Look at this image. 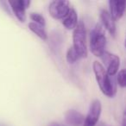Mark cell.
<instances>
[{
    "instance_id": "5b68a950",
    "label": "cell",
    "mask_w": 126,
    "mask_h": 126,
    "mask_svg": "<svg viewBox=\"0 0 126 126\" xmlns=\"http://www.w3.org/2000/svg\"><path fill=\"white\" fill-rule=\"evenodd\" d=\"M102 61L104 63V68L106 71L109 76H113L117 73L120 66V59L117 55L110 52L105 51L101 56Z\"/></svg>"
},
{
    "instance_id": "8fae6325",
    "label": "cell",
    "mask_w": 126,
    "mask_h": 126,
    "mask_svg": "<svg viewBox=\"0 0 126 126\" xmlns=\"http://www.w3.org/2000/svg\"><path fill=\"white\" fill-rule=\"evenodd\" d=\"M61 23H62L63 26L68 30L75 29V27L78 24V16L74 8H71L67 16L62 19Z\"/></svg>"
},
{
    "instance_id": "9c48e42d",
    "label": "cell",
    "mask_w": 126,
    "mask_h": 126,
    "mask_svg": "<svg viewBox=\"0 0 126 126\" xmlns=\"http://www.w3.org/2000/svg\"><path fill=\"white\" fill-rule=\"evenodd\" d=\"M100 18H101L102 23H103V27H105L109 33L111 35L115 36L116 35V23L113 18L110 15L108 11L106 10H102L100 12Z\"/></svg>"
},
{
    "instance_id": "3957f363",
    "label": "cell",
    "mask_w": 126,
    "mask_h": 126,
    "mask_svg": "<svg viewBox=\"0 0 126 126\" xmlns=\"http://www.w3.org/2000/svg\"><path fill=\"white\" fill-rule=\"evenodd\" d=\"M73 47L78 53L79 58H86L88 54L86 45V32L82 21L79 22L73 33Z\"/></svg>"
},
{
    "instance_id": "8992f818",
    "label": "cell",
    "mask_w": 126,
    "mask_h": 126,
    "mask_svg": "<svg viewBox=\"0 0 126 126\" xmlns=\"http://www.w3.org/2000/svg\"><path fill=\"white\" fill-rule=\"evenodd\" d=\"M102 105L99 100L95 99L91 103L86 117L84 119L82 126H96L99 117L101 115Z\"/></svg>"
},
{
    "instance_id": "30bf717a",
    "label": "cell",
    "mask_w": 126,
    "mask_h": 126,
    "mask_svg": "<svg viewBox=\"0 0 126 126\" xmlns=\"http://www.w3.org/2000/svg\"><path fill=\"white\" fill-rule=\"evenodd\" d=\"M65 118L67 123L72 126H81L83 125L85 117L75 110H69L66 112Z\"/></svg>"
},
{
    "instance_id": "7a4b0ae2",
    "label": "cell",
    "mask_w": 126,
    "mask_h": 126,
    "mask_svg": "<svg viewBox=\"0 0 126 126\" xmlns=\"http://www.w3.org/2000/svg\"><path fill=\"white\" fill-rule=\"evenodd\" d=\"M106 36L101 23H98L90 34V50L96 57H100L105 52Z\"/></svg>"
},
{
    "instance_id": "52a82bcc",
    "label": "cell",
    "mask_w": 126,
    "mask_h": 126,
    "mask_svg": "<svg viewBox=\"0 0 126 126\" xmlns=\"http://www.w3.org/2000/svg\"><path fill=\"white\" fill-rule=\"evenodd\" d=\"M30 3L29 0H16L9 2L14 15L21 23H25L26 21V10L30 7Z\"/></svg>"
},
{
    "instance_id": "9a60e30c",
    "label": "cell",
    "mask_w": 126,
    "mask_h": 126,
    "mask_svg": "<svg viewBox=\"0 0 126 126\" xmlns=\"http://www.w3.org/2000/svg\"><path fill=\"white\" fill-rule=\"evenodd\" d=\"M117 83L122 88H124L126 86V72L124 69H122L121 71H119V73L117 74Z\"/></svg>"
},
{
    "instance_id": "7c38bea8",
    "label": "cell",
    "mask_w": 126,
    "mask_h": 126,
    "mask_svg": "<svg viewBox=\"0 0 126 126\" xmlns=\"http://www.w3.org/2000/svg\"><path fill=\"white\" fill-rule=\"evenodd\" d=\"M29 29H30L34 34H35L39 38L42 39V40L46 41L47 39V32H46L44 27L41 26V25H38L32 22V23H29Z\"/></svg>"
},
{
    "instance_id": "5bb4252c",
    "label": "cell",
    "mask_w": 126,
    "mask_h": 126,
    "mask_svg": "<svg viewBox=\"0 0 126 126\" xmlns=\"http://www.w3.org/2000/svg\"><path fill=\"white\" fill-rule=\"evenodd\" d=\"M30 18H31L32 21H34L33 23H36L38 25H41L42 27H45L46 25L45 18L41 14H38V13H31L30 14Z\"/></svg>"
},
{
    "instance_id": "6da1fadb",
    "label": "cell",
    "mask_w": 126,
    "mask_h": 126,
    "mask_svg": "<svg viewBox=\"0 0 126 126\" xmlns=\"http://www.w3.org/2000/svg\"><path fill=\"white\" fill-rule=\"evenodd\" d=\"M93 68L96 80L103 94L109 98H112L115 96L116 92H117L116 86L113 83V80L110 79L106 71L105 70L103 65L98 61H94Z\"/></svg>"
},
{
    "instance_id": "ba28073f",
    "label": "cell",
    "mask_w": 126,
    "mask_h": 126,
    "mask_svg": "<svg viewBox=\"0 0 126 126\" xmlns=\"http://www.w3.org/2000/svg\"><path fill=\"white\" fill-rule=\"evenodd\" d=\"M109 6H110V15L113 18L114 21L121 19L124 16V10H125V3L121 1H115L110 0L109 1Z\"/></svg>"
},
{
    "instance_id": "277c9868",
    "label": "cell",
    "mask_w": 126,
    "mask_h": 126,
    "mask_svg": "<svg viewBox=\"0 0 126 126\" xmlns=\"http://www.w3.org/2000/svg\"><path fill=\"white\" fill-rule=\"evenodd\" d=\"M71 7L68 1L55 0L49 4L48 11L50 16L54 19H63L69 12Z\"/></svg>"
},
{
    "instance_id": "2e32d148",
    "label": "cell",
    "mask_w": 126,
    "mask_h": 126,
    "mask_svg": "<svg viewBox=\"0 0 126 126\" xmlns=\"http://www.w3.org/2000/svg\"><path fill=\"white\" fill-rule=\"evenodd\" d=\"M52 126H61V125H59V124H54V125H52Z\"/></svg>"
},
{
    "instance_id": "4fadbf2b",
    "label": "cell",
    "mask_w": 126,
    "mask_h": 126,
    "mask_svg": "<svg viewBox=\"0 0 126 126\" xmlns=\"http://www.w3.org/2000/svg\"><path fill=\"white\" fill-rule=\"evenodd\" d=\"M67 61L69 63V64H74V62L78 61L79 59V56L78 54V53L75 51V49L72 47H70L68 49H67Z\"/></svg>"
}]
</instances>
